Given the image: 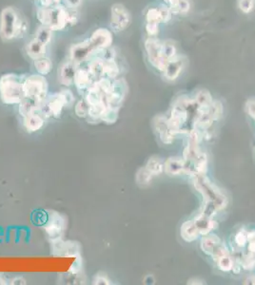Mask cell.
Returning <instances> with one entry per match:
<instances>
[{
    "label": "cell",
    "instance_id": "30",
    "mask_svg": "<svg viewBox=\"0 0 255 285\" xmlns=\"http://www.w3.org/2000/svg\"><path fill=\"white\" fill-rule=\"evenodd\" d=\"M193 100L200 107H210L213 102L212 94L210 93V91H208L207 90H201V91H197Z\"/></svg>",
    "mask_w": 255,
    "mask_h": 285
},
{
    "label": "cell",
    "instance_id": "29",
    "mask_svg": "<svg viewBox=\"0 0 255 285\" xmlns=\"http://www.w3.org/2000/svg\"><path fill=\"white\" fill-rule=\"evenodd\" d=\"M52 34H53V31L51 30L50 27L41 25L38 29V31L36 32L35 38L39 40V42H41L42 44L48 46L51 42Z\"/></svg>",
    "mask_w": 255,
    "mask_h": 285
},
{
    "label": "cell",
    "instance_id": "15",
    "mask_svg": "<svg viewBox=\"0 0 255 285\" xmlns=\"http://www.w3.org/2000/svg\"><path fill=\"white\" fill-rule=\"evenodd\" d=\"M52 251L54 256L73 257L77 258L79 255L80 248L75 242H64L61 239L52 242Z\"/></svg>",
    "mask_w": 255,
    "mask_h": 285
},
{
    "label": "cell",
    "instance_id": "11",
    "mask_svg": "<svg viewBox=\"0 0 255 285\" xmlns=\"http://www.w3.org/2000/svg\"><path fill=\"white\" fill-rule=\"evenodd\" d=\"M89 41L95 52L109 49L114 42L113 32L105 28H99L90 35Z\"/></svg>",
    "mask_w": 255,
    "mask_h": 285
},
{
    "label": "cell",
    "instance_id": "4",
    "mask_svg": "<svg viewBox=\"0 0 255 285\" xmlns=\"http://www.w3.org/2000/svg\"><path fill=\"white\" fill-rule=\"evenodd\" d=\"M23 79L14 73L3 74L0 77V99L8 106H18L23 97Z\"/></svg>",
    "mask_w": 255,
    "mask_h": 285
},
{
    "label": "cell",
    "instance_id": "49",
    "mask_svg": "<svg viewBox=\"0 0 255 285\" xmlns=\"http://www.w3.org/2000/svg\"><path fill=\"white\" fill-rule=\"evenodd\" d=\"M11 284L12 285H26V281L23 278L18 277V278H14Z\"/></svg>",
    "mask_w": 255,
    "mask_h": 285
},
{
    "label": "cell",
    "instance_id": "10",
    "mask_svg": "<svg viewBox=\"0 0 255 285\" xmlns=\"http://www.w3.org/2000/svg\"><path fill=\"white\" fill-rule=\"evenodd\" d=\"M95 50L89 43V39L72 45L70 48V59L81 65L84 62H88L89 58L95 54Z\"/></svg>",
    "mask_w": 255,
    "mask_h": 285
},
{
    "label": "cell",
    "instance_id": "21",
    "mask_svg": "<svg viewBox=\"0 0 255 285\" xmlns=\"http://www.w3.org/2000/svg\"><path fill=\"white\" fill-rule=\"evenodd\" d=\"M164 171L170 176H177L186 172V163L183 158L170 157L164 163Z\"/></svg>",
    "mask_w": 255,
    "mask_h": 285
},
{
    "label": "cell",
    "instance_id": "25",
    "mask_svg": "<svg viewBox=\"0 0 255 285\" xmlns=\"http://www.w3.org/2000/svg\"><path fill=\"white\" fill-rule=\"evenodd\" d=\"M221 243L220 239L217 237L216 235H205L201 241V249L207 255H212L213 249L216 246Z\"/></svg>",
    "mask_w": 255,
    "mask_h": 285
},
{
    "label": "cell",
    "instance_id": "36",
    "mask_svg": "<svg viewBox=\"0 0 255 285\" xmlns=\"http://www.w3.org/2000/svg\"><path fill=\"white\" fill-rule=\"evenodd\" d=\"M89 106L85 99H81L75 106L76 115L79 118H87L89 114Z\"/></svg>",
    "mask_w": 255,
    "mask_h": 285
},
{
    "label": "cell",
    "instance_id": "16",
    "mask_svg": "<svg viewBox=\"0 0 255 285\" xmlns=\"http://www.w3.org/2000/svg\"><path fill=\"white\" fill-rule=\"evenodd\" d=\"M186 65V59L182 55H176L167 63L166 68L164 69L163 75L169 81H174L179 77L182 71Z\"/></svg>",
    "mask_w": 255,
    "mask_h": 285
},
{
    "label": "cell",
    "instance_id": "19",
    "mask_svg": "<svg viewBox=\"0 0 255 285\" xmlns=\"http://www.w3.org/2000/svg\"><path fill=\"white\" fill-rule=\"evenodd\" d=\"M22 118H23V127L28 132H31V133L39 131L45 125L46 117L44 116L40 111L33 112Z\"/></svg>",
    "mask_w": 255,
    "mask_h": 285
},
{
    "label": "cell",
    "instance_id": "6",
    "mask_svg": "<svg viewBox=\"0 0 255 285\" xmlns=\"http://www.w3.org/2000/svg\"><path fill=\"white\" fill-rule=\"evenodd\" d=\"M66 227V222L63 217L54 211H51L47 214L44 220V230L51 240V243L60 240Z\"/></svg>",
    "mask_w": 255,
    "mask_h": 285
},
{
    "label": "cell",
    "instance_id": "23",
    "mask_svg": "<svg viewBox=\"0 0 255 285\" xmlns=\"http://www.w3.org/2000/svg\"><path fill=\"white\" fill-rule=\"evenodd\" d=\"M180 235L185 242L191 243L198 239L200 233L194 223V220H187L182 224L180 228Z\"/></svg>",
    "mask_w": 255,
    "mask_h": 285
},
{
    "label": "cell",
    "instance_id": "51",
    "mask_svg": "<svg viewBox=\"0 0 255 285\" xmlns=\"http://www.w3.org/2000/svg\"><path fill=\"white\" fill-rule=\"evenodd\" d=\"M188 285H205V282L199 279H191L188 282Z\"/></svg>",
    "mask_w": 255,
    "mask_h": 285
},
{
    "label": "cell",
    "instance_id": "39",
    "mask_svg": "<svg viewBox=\"0 0 255 285\" xmlns=\"http://www.w3.org/2000/svg\"><path fill=\"white\" fill-rule=\"evenodd\" d=\"M37 16L41 25L49 27V8L39 7L37 11Z\"/></svg>",
    "mask_w": 255,
    "mask_h": 285
},
{
    "label": "cell",
    "instance_id": "32",
    "mask_svg": "<svg viewBox=\"0 0 255 285\" xmlns=\"http://www.w3.org/2000/svg\"><path fill=\"white\" fill-rule=\"evenodd\" d=\"M118 111L119 109L113 108L110 107H107L105 110L103 111L102 115L100 118V122H104L106 124H115L118 119Z\"/></svg>",
    "mask_w": 255,
    "mask_h": 285
},
{
    "label": "cell",
    "instance_id": "31",
    "mask_svg": "<svg viewBox=\"0 0 255 285\" xmlns=\"http://www.w3.org/2000/svg\"><path fill=\"white\" fill-rule=\"evenodd\" d=\"M153 177V174L146 169V167L140 168L136 172L135 181L137 182V184H139L140 186H147L152 182Z\"/></svg>",
    "mask_w": 255,
    "mask_h": 285
},
{
    "label": "cell",
    "instance_id": "1",
    "mask_svg": "<svg viewBox=\"0 0 255 285\" xmlns=\"http://www.w3.org/2000/svg\"><path fill=\"white\" fill-rule=\"evenodd\" d=\"M48 81L43 75L32 74L23 79V97L18 105V111L22 117L39 111L48 96Z\"/></svg>",
    "mask_w": 255,
    "mask_h": 285
},
{
    "label": "cell",
    "instance_id": "54",
    "mask_svg": "<svg viewBox=\"0 0 255 285\" xmlns=\"http://www.w3.org/2000/svg\"><path fill=\"white\" fill-rule=\"evenodd\" d=\"M6 281L2 278V275H0V285H5Z\"/></svg>",
    "mask_w": 255,
    "mask_h": 285
},
{
    "label": "cell",
    "instance_id": "5",
    "mask_svg": "<svg viewBox=\"0 0 255 285\" xmlns=\"http://www.w3.org/2000/svg\"><path fill=\"white\" fill-rule=\"evenodd\" d=\"M145 51L147 52V57L150 64L156 70L163 71L166 68V59L162 53V42L156 37L150 36L145 41Z\"/></svg>",
    "mask_w": 255,
    "mask_h": 285
},
{
    "label": "cell",
    "instance_id": "35",
    "mask_svg": "<svg viewBox=\"0 0 255 285\" xmlns=\"http://www.w3.org/2000/svg\"><path fill=\"white\" fill-rule=\"evenodd\" d=\"M209 111L212 118L213 119V121H218L221 119V117L223 115L224 112V108H223V105L220 101H213L212 105L209 107Z\"/></svg>",
    "mask_w": 255,
    "mask_h": 285
},
{
    "label": "cell",
    "instance_id": "22",
    "mask_svg": "<svg viewBox=\"0 0 255 285\" xmlns=\"http://www.w3.org/2000/svg\"><path fill=\"white\" fill-rule=\"evenodd\" d=\"M26 54L31 58L33 61L46 56L47 52V46L39 42L36 38L31 40L29 43H27L25 47Z\"/></svg>",
    "mask_w": 255,
    "mask_h": 285
},
{
    "label": "cell",
    "instance_id": "18",
    "mask_svg": "<svg viewBox=\"0 0 255 285\" xmlns=\"http://www.w3.org/2000/svg\"><path fill=\"white\" fill-rule=\"evenodd\" d=\"M93 82H94V80L89 74L87 67L81 68L79 66V68L77 70V74H76V78H75V82H74L77 91L82 94H85V92L88 91V89L92 85Z\"/></svg>",
    "mask_w": 255,
    "mask_h": 285
},
{
    "label": "cell",
    "instance_id": "14",
    "mask_svg": "<svg viewBox=\"0 0 255 285\" xmlns=\"http://www.w3.org/2000/svg\"><path fill=\"white\" fill-rule=\"evenodd\" d=\"M78 68L79 65H77V63H75L71 59L63 62L58 69L59 83L65 87H70L74 85Z\"/></svg>",
    "mask_w": 255,
    "mask_h": 285
},
{
    "label": "cell",
    "instance_id": "12",
    "mask_svg": "<svg viewBox=\"0 0 255 285\" xmlns=\"http://www.w3.org/2000/svg\"><path fill=\"white\" fill-rule=\"evenodd\" d=\"M67 26V8L61 4L49 8V27L51 30L63 31Z\"/></svg>",
    "mask_w": 255,
    "mask_h": 285
},
{
    "label": "cell",
    "instance_id": "42",
    "mask_svg": "<svg viewBox=\"0 0 255 285\" xmlns=\"http://www.w3.org/2000/svg\"><path fill=\"white\" fill-rule=\"evenodd\" d=\"M60 92H61V94H62V96H63L65 103H66V107L72 106V105L74 104V102H75V95H74L73 91L65 89V90H62Z\"/></svg>",
    "mask_w": 255,
    "mask_h": 285
},
{
    "label": "cell",
    "instance_id": "45",
    "mask_svg": "<svg viewBox=\"0 0 255 285\" xmlns=\"http://www.w3.org/2000/svg\"><path fill=\"white\" fill-rule=\"evenodd\" d=\"M246 109L250 116L252 117L255 121V100L250 99L246 103Z\"/></svg>",
    "mask_w": 255,
    "mask_h": 285
},
{
    "label": "cell",
    "instance_id": "48",
    "mask_svg": "<svg viewBox=\"0 0 255 285\" xmlns=\"http://www.w3.org/2000/svg\"><path fill=\"white\" fill-rule=\"evenodd\" d=\"M167 4L169 5L170 9L171 10V12L176 13V9H177V4H178V0H164Z\"/></svg>",
    "mask_w": 255,
    "mask_h": 285
},
{
    "label": "cell",
    "instance_id": "50",
    "mask_svg": "<svg viewBox=\"0 0 255 285\" xmlns=\"http://www.w3.org/2000/svg\"><path fill=\"white\" fill-rule=\"evenodd\" d=\"M154 282H155V280H154L153 275H148L144 280V283L146 285H153Z\"/></svg>",
    "mask_w": 255,
    "mask_h": 285
},
{
    "label": "cell",
    "instance_id": "2",
    "mask_svg": "<svg viewBox=\"0 0 255 285\" xmlns=\"http://www.w3.org/2000/svg\"><path fill=\"white\" fill-rule=\"evenodd\" d=\"M192 182L195 189L203 197L204 206L202 214L213 218L217 212L227 208V196L206 176V174L192 175Z\"/></svg>",
    "mask_w": 255,
    "mask_h": 285
},
{
    "label": "cell",
    "instance_id": "41",
    "mask_svg": "<svg viewBox=\"0 0 255 285\" xmlns=\"http://www.w3.org/2000/svg\"><path fill=\"white\" fill-rule=\"evenodd\" d=\"M230 253H229V251H228V249H227V247H225L223 244H219L218 246L215 247V248L213 249V251H212V254L211 255L214 260H217L218 259H220V258H222V257H224V256H226V255H229Z\"/></svg>",
    "mask_w": 255,
    "mask_h": 285
},
{
    "label": "cell",
    "instance_id": "33",
    "mask_svg": "<svg viewBox=\"0 0 255 285\" xmlns=\"http://www.w3.org/2000/svg\"><path fill=\"white\" fill-rule=\"evenodd\" d=\"M162 53L164 58L169 62L170 59H172L177 55V51L173 43L168 41L162 43Z\"/></svg>",
    "mask_w": 255,
    "mask_h": 285
},
{
    "label": "cell",
    "instance_id": "44",
    "mask_svg": "<svg viewBox=\"0 0 255 285\" xmlns=\"http://www.w3.org/2000/svg\"><path fill=\"white\" fill-rule=\"evenodd\" d=\"M190 8H191V4L189 0H178L176 13H188L190 11Z\"/></svg>",
    "mask_w": 255,
    "mask_h": 285
},
{
    "label": "cell",
    "instance_id": "17",
    "mask_svg": "<svg viewBox=\"0 0 255 285\" xmlns=\"http://www.w3.org/2000/svg\"><path fill=\"white\" fill-rule=\"evenodd\" d=\"M146 30L150 36L155 37L159 32V23L162 22L159 8H151L146 13Z\"/></svg>",
    "mask_w": 255,
    "mask_h": 285
},
{
    "label": "cell",
    "instance_id": "3",
    "mask_svg": "<svg viewBox=\"0 0 255 285\" xmlns=\"http://www.w3.org/2000/svg\"><path fill=\"white\" fill-rule=\"evenodd\" d=\"M27 32V24L20 13L13 7L4 8L0 13V37L12 41L22 36Z\"/></svg>",
    "mask_w": 255,
    "mask_h": 285
},
{
    "label": "cell",
    "instance_id": "13",
    "mask_svg": "<svg viewBox=\"0 0 255 285\" xmlns=\"http://www.w3.org/2000/svg\"><path fill=\"white\" fill-rule=\"evenodd\" d=\"M153 125V129L162 142L167 144L173 142L175 134L170 129L167 117L164 115H157L154 117Z\"/></svg>",
    "mask_w": 255,
    "mask_h": 285
},
{
    "label": "cell",
    "instance_id": "28",
    "mask_svg": "<svg viewBox=\"0 0 255 285\" xmlns=\"http://www.w3.org/2000/svg\"><path fill=\"white\" fill-rule=\"evenodd\" d=\"M146 169H148L153 176L160 175L164 171V163L159 157L153 156L147 162Z\"/></svg>",
    "mask_w": 255,
    "mask_h": 285
},
{
    "label": "cell",
    "instance_id": "34",
    "mask_svg": "<svg viewBox=\"0 0 255 285\" xmlns=\"http://www.w3.org/2000/svg\"><path fill=\"white\" fill-rule=\"evenodd\" d=\"M217 263V267L219 268V270H221L222 272H229L232 269L233 266V259L230 257V254L226 255L220 259L215 260Z\"/></svg>",
    "mask_w": 255,
    "mask_h": 285
},
{
    "label": "cell",
    "instance_id": "7",
    "mask_svg": "<svg viewBox=\"0 0 255 285\" xmlns=\"http://www.w3.org/2000/svg\"><path fill=\"white\" fill-rule=\"evenodd\" d=\"M131 22L130 13L126 7L120 3H116L111 9V30L113 33L124 32Z\"/></svg>",
    "mask_w": 255,
    "mask_h": 285
},
{
    "label": "cell",
    "instance_id": "9",
    "mask_svg": "<svg viewBox=\"0 0 255 285\" xmlns=\"http://www.w3.org/2000/svg\"><path fill=\"white\" fill-rule=\"evenodd\" d=\"M127 93L128 85L126 81L122 78H117L114 80L112 89L107 94L108 107L116 108V109H120Z\"/></svg>",
    "mask_w": 255,
    "mask_h": 285
},
{
    "label": "cell",
    "instance_id": "27",
    "mask_svg": "<svg viewBox=\"0 0 255 285\" xmlns=\"http://www.w3.org/2000/svg\"><path fill=\"white\" fill-rule=\"evenodd\" d=\"M34 67H35V69L39 74L46 76L51 72V70H52V63H51V59L49 57L44 56V57H41V58L35 60Z\"/></svg>",
    "mask_w": 255,
    "mask_h": 285
},
{
    "label": "cell",
    "instance_id": "26",
    "mask_svg": "<svg viewBox=\"0 0 255 285\" xmlns=\"http://www.w3.org/2000/svg\"><path fill=\"white\" fill-rule=\"evenodd\" d=\"M104 71L105 77L115 80L119 78L120 75V68L115 61V58L113 59H104Z\"/></svg>",
    "mask_w": 255,
    "mask_h": 285
},
{
    "label": "cell",
    "instance_id": "40",
    "mask_svg": "<svg viewBox=\"0 0 255 285\" xmlns=\"http://www.w3.org/2000/svg\"><path fill=\"white\" fill-rule=\"evenodd\" d=\"M80 18L77 9H68L67 8V23L68 26H75L78 23Z\"/></svg>",
    "mask_w": 255,
    "mask_h": 285
},
{
    "label": "cell",
    "instance_id": "8",
    "mask_svg": "<svg viewBox=\"0 0 255 285\" xmlns=\"http://www.w3.org/2000/svg\"><path fill=\"white\" fill-rule=\"evenodd\" d=\"M65 107H66L65 100L61 92L59 91V92L48 94L47 98L45 99L39 111L46 118H49V117L59 118L62 114Z\"/></svg>",
    "mask_w": 255,
    "mask_h": 285
},
{
    "label": "cell",
    "instance_id": "37",
    "mask_svg": "<svg viewBox=\"0 0 255 285\" xmlns=\"http://www.w3.org/2000/svg\"><path fill=\"white\" fill-rule=\"evenodd\" d=\"M248 233L249 231H247L246 229H241L235 234L234 243H235V246L238 248H244L248 245V242H249Z\"/></svg>",
    "mask_w": 255,
    "mask_h": 285
},
{
    "label": "cell",
    "instance_id": "47",
    "mask_svg": "<svg viewBox=\"0 0 255 285\" xmlns=\"http://www.w3.org/2000/svg\"><path fill=\"white\" fill-rule=\"evenodd\" d=\"M83 0H64L68 9H78L82 5Z\"/></svg>",
    "mask_w": 255,
    "mask_h": 285
},
{
    "label": "cell",
    "instance_id": "52",
    "mask_svg": "<svg viewBox=\"0 0 255 285\" xmlns=\"http://www.w3.org/2000/svg\"><path fill=\"white\" fill-rule=\"evenodd\" d=\"M50 2H51V7H53V6L60 5L61 2H62V0H50Z\"/></svg>",
    "mask_w": 255,
    "mask_h": 285
},
{
    "label": "cell",
    "instance_id": "20",
    "mask_svg": "<svg viewBox=\"0 0 255 285\" xmlns=\"http://www.w3.org/2000/svg\"><path fill=\"white\" fill-rule=\"evenodd\" d=\"M87 69L94 81H98L101 78L105 77L104 59L98 54L95 53L89 58L87 63Z\"/></svg>",
    "mask_w": 255,
    "mask_h": 285
},
{
    "label": "cell",
    "instance_id": "53",
    "mask_svg": "<svg viewBox=\"0 0 255 285\" xmlns=\"http://www.w3.org/2000/svg\"><path fill=\"white\" fill-rule=\"evenodd\" d=\"M245 284H246V285H249V284H251V285H255V277H252V278L248 279V280L246 281Z\"/></svg>",
    "mask_w": 255,
    "mask_h": 285
},
{
    "label": "cell",
    "instance_id": "43",
    "mask_svg": "<svg viewBox=\"0 0 255 285\" xmlns=\"http://www.w3.org/2000/svg\"><path fill=\"white\" fill-rule=\"evenodd\" d=\"M81 269H82V259L80 258V256H77L75 262L72 264L69 273H71L72 275H77L81 271Z\"/></svg>",
    "mask_w": 255,
    "mask_h": 285
},
{
    "label": "cell",
    "instance_id": "38",
    "mask_svg": "<svg viewBox=\"0 0 255 285\" xmlns=\"http://www.w3.org/2000/svg\"><path fill=\"white\" fill-rule=\"evenodd\" d=\"M237 5L243 13L249 14L255 9V0H238Z\"/></svg>",
    "mask_w": 255,
    "mask_h": 285
},
{
    "label": "cell",
    "instance_id": "24",
    "mask_svg": "<svg viewBox=\"0 0 255 285\" xmlns=\"http://www.w3.org/2000/svg\"><path fill=\"white\" fill-rule=\"evenodd\" d=\"M193 220L199 233L203 236L211 233L216 227V223L214 220H212V218L208 217L202 213L198 215Z\"/></svg>",
    "mask_w": 255,
    "mask_h": 285
},
{
    "label": "cell",
    "instance_id": "46",
    "mask_svg": "<svg viewBox=\"0 0 255 285\" xmlns=\"http://www.w3.org/2000/svg\"><path fill=\"white\" fill-rule=\"evenodd\" d=\"M94 285H111V281L107 278V276L105 275H101V274H98L95 276L94 278V281H93Z\"/></svg>",
    "mask_w": 255,
    "mask_h": 285
}]
</instances>
